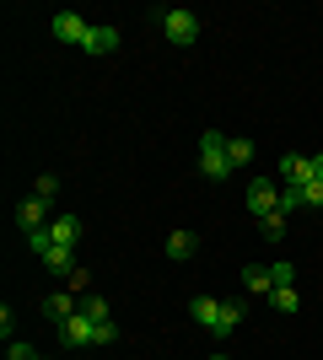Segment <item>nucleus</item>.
<instances>
[{
	"label": "nucleus",
	"mask_w": 323,
	"mask_h": 360,
	"mask_svg": "<svg viewBox=\"0 0 323 360\" xmlns=\"http://www.w3.org/2000/svg\"><path fill=\"white\" fill-rule=\"evenodd\" d=\"M156 22H162V38H167L172 49H189L194 38H200V16L184 11V6H167V11H156Z\"/></svg>",
	"instance_id": "obj_1"
},
{
	"label": "nucleus",
	"mask_w": 323,
	"mask_h": 360,
	"mask_svg": "<svg viewBox=\"0 0 323 360\" xmlns=\"http://www.w3.org/2000/svg\"><path fill=\"white\" fill-rule=\"evenodd\" d=\"M232 172V156H227V135L221 129H205L200 135V178H227Z\"/></svg>",
	"instance_id": "obj_2"
},
{
	"label": "nucleus",
	"mask_w": 323,
	"mask_h": 360,
	"mask_svg": "<svg viewBox=\"0 0 323 360\" xmlns=\"http://www.w3.org/2000/svg\"><path fill=\"white\" fill-rule=\"evenodd\" d=\"M243 205H248V215H253V221L275 215V210H280V183H270V178H253V183H248V194H243Z\"/></svg>",
	"instance_id": "obj_3"
},
{
	"label": "nucleus",
	"mask_w": 323,
	"mask_h": 360,
	"mask_svg": "<svg viewBox=\"0 0 323 360\" xmlns=\"http://www.w3.org/2000/svg\"><path fill=\"white\" fill-rule=\"evenodd\" d=\"M275 183H280V188H308V183H318V178H312V156L286 150V156H280V167H275Z\"/></svg>",
	"instance_id": "obj_4"
},
{
	"label": "nucleus",
	"mask_w": 323,
	"mask_h": 360,
	"mask_svg": "<svg viewBox=\"0 0 323 360\" xmlns=\"http://www.w3.org/2000/svg\"><path fill=\"white\" fill-rule=\"evenodd\" d=\"M60 345H65V349H87V345H97V323H92L87 312L65 317V323H60Z\"/></svg>",
	"instance_id": "obj_5"
},
{
	"label": "nucleus",
	"mask_w": 323,
	"mask_h": 360,
	"mask_svg": "<svg viewBox=\"0 0 323 360\" xmlns=\"http://www.w3.org/2000/svg\"><path fill=\"white\" fill-rule=\"evenodd\" d=\"M87 32H92V22H87L81 11H60V16H54V38H60V44L81 49V44H87Z\"/></svg>",
	"instance_id": "obj_6"
},
{
	"label": "nucleus",
	"mask_w": 323,
	"mask_h": 360,
	"mask_svg": "<svg viewBox=\"0 0 323 360\" xmlns=\"http://www.w3.org/2000/svg\"><path fill=\"white\" fill-rule=\"evenodd\" d=\"M16 226H22L27 237H32V231H44V226H49V205L38 194H27L22 205H16Z\"/></svg>",
	"instance_id": "obj_7"
},
{
	"label": "nucleus",
	"mask_w": 323,
	"mask_h": 360,
	"mask_svg": "<svg viewBox=\"0 0 323 360\" xmlns=\"http://www.w3.org/2000/svg\"><path fill=\"white\" fill-rule=\"evenodd\" d=\"M81 312V301H76V290H54V296H44V317L60 328L65 317H76Z\"/></svg>",
	"instance_id": "obj_8"
},
{
	"label": "nucleus",
	"mask_w": 323,
	"mask_h": 360,
	"mask_svg": "<svg viewBox=\"0 0 323 360\" xmlns=\"http://www.w3.org/2000/svg\"><path fill=\"white\" fill-rule=\"evenodd\" d=\"M243 290L248 296H275V269H270V264H248L243 269Z\"/></svg>",
	"instance_id": "obj_9"
},
{
	"label": "nucleus",
	"mask_w": 323,
	"mask_h": 360,
	"mask_svg": "<svg viewBox=\"0 0 323 360\" xmlns=\"http://www.w3.org/2000/svg\"><path fill=\"white\" fill-rule=\"evenodd\" d=\"M44 231H49V242H60V248H76V242H81V215H60V221H49Z\"/></svg>",
	"instance_id": "obj_10"
},
{
	"label": "nucleus",
	"mask_w": 323,
	"mask_h": 360,
	"mask_svg": "<svg viewBox=\"0 0 323 360\" xmlns=\"http://www.w3.org/2000/svg\"><path fill=\"white\" fill-rule=\"evenodd\" d=\"M189 317H194L200 328L215 333V323H221V296H194V301H189Z\"/></svg>",
	"instance_id": "obj_11"
},
{
	"label": "nucleus",
	"mask_w": 323,
	"mask_h": 360,
	"mask_svg": "<svg viewBox=\"0 0 323 360\" xmlns=\"http://www.w3.org/2000/svg\"><path fill=\"white\" fill-rule=\"evenodd\" d=\"M200 253V237H194V231H172L167 237V258L172 264H184V258H194Z\"/></svg>",
	"instance_id": "obj_12"
},
{
	"label": "nucleus",
	"mask_w": 323,
	"mask_h": 360,
	"mask_svg": "<svg viewBox=\"0 0 323 360\" xmlns=\"http://www.w3.org/2000/svg\"><path fill=\"white\" fill-rule=\"evenodd\" d=\"M81 49H87V54H113V49H119V32L113 27H92Z\"/></svg>",
	"instance_id": "obj_13"
},
{
	"label": "nucleus",
	"mask_w": 323,
	"mask_h": 360,
	"mask_svg": "<svg viewBox=\"0 0 323 360\" xmlns=\"http://www.w3.org/2000/svg\"><path fill=\"white\" fill-rule=\"evenodd\" d=\"M237 323H243V301H221V323H215V333L227 339V333L237 328Z\"/></svg>",
	"instance_id": "obj_14"
},
{
	"label": "nucleus",
	"mask_w": 323,
	"mask_h": 360,
	"mask_svg": "<svg viewBox=\"0 0 323 360\" xmlns=\"http://www.w3.org/2000/svg\"><path fill=\"white\" fill-rule=\"evenodd\" d=\"M253 150H259V146H253V140H243V135H237V140H227L232 167H248V162H253Z\"/></svg>",
	"instance_id": "obj_15"
},
{
	"label": "nucleus",
	"mask_w": 323,
	"mask_h": 360,
	"mask_svg": "<svg viewBox=\"0 0 323 360\" xmlns=\"http://www.w3.org/2000/svg\"><path fill=\"white\" fill-rule=\"evenodd\" d=\"M286 226H291V215H286V210H275V215H264V221H259V231H264V237H286Z\"/></svg>",
	"instance_id": "obj_16"
},
{
	"label": "nucleus",
	"mask_w": 323,
	"mask_h": 360,
	"mask_svg": "<svg viewBox=\"0 0 323 360\" xmlns=\"http://www.w3.org/2000/svg\"><path fill=\"white\" fill-rule=\"evenodd\" d=\"M81 312L92 317V323H108V301L97 296V290H87V296H81Z\"/></svg>",
	"instance_id": "obj_17"
},
{
	"label": "nucleus",
	"mask_w": 323,
	"mask_h": 360,
	"mask_svg": "<svg viewBox=\"0 0 323 360\" xmlns=\"http://www.w3.org/2000/svg\"><path fill=\"white\" fill-rule=\"evenodd\" d=\"M270 301H275V312H296V307H302V296H296V285H280V290H275V296H270Z\"/></svg>",
	"instance_id": "obj_18"
},
{
	"label": "nucleus",
	"mask_w": 323,
	"mask_h": 360,
	"mask_svg": "<svg viewBox=\"0 0 323 360\" xmlns=\"http://www.w3.org/2000/svg\"><path fill=\"white\" fill-rule=\"evenodd\" d=\"M280 210H286V215L308 210V194H302V188H280Z\"/></svg>",
	"instance_id": "obj_19"
},
{
	"label": "nucleus",
	"mask_w": 323,
	"mask_h": 360,
	"mask_svg": "<svg viewBox=\"0 0 323 360\" xmlns=\"http://www.w3.org/2000/svg\"><path fill=\"white\" fill-rule=\"evenodd\" d=\"M32 194L44 199V205H54V194H60V178H54V172H44V178L32 183Z\"/></svg>",
	"instance_id": "obj_20"
},
{
	"label": "nucleus",
	"mask_w": 323,
	"mask_h": 360,
	"mask_svg": "<svg viewBox=\"0 0 323 360\" xmlns=\"http://www.w3.org/2000/svg\"><path fill=\"white\" fill-rule=\"evenodd\" d=\"M6 360H38V349L22 345V339H11V345H6Z\"/></svg>",
	"instance_id": "obj_21"
},
{
	"label": "nucleus",
	"mask_w": 323,
	"mask_h": 360,
	"mask_svg": "<svg viewBox=\"0 0 323 360\" xmlns=\"http://www.w3.org/2000/svg\"><path fill=\"white\" fill-rule=\"evenodd\" d=\"M270 269H275V290L280 285H296V264H270Z\"/></svg>",
	"instance_id": "obj_22"
},
{
	"label": "nucleus",
	"mask_w": 323,
	"mask_h": 360,
	"mask_svg": "<svg viewBox=\"0 0 323 360\" xmlns=\"http://www.w3.org/2000/svg\"><path fill=\"white\" fill-rule=\"evenodd\" d=\"M302 194H308V210H323V183H308Z\"/></svg>",
	"instance_id": "obj_23"
},
{
	"label": "nucleus",
	"mask_w": 323,
	"mask_h": 360,
	"mask_svg": "<svg viewBox=\"0 0 323 360\" xmlns=\"http://www.w3.org/2000/svg\"><path fill=\"white\" fill-rule=\"evenodd\" d=\"M113 339H119V328H113V317H108V323H97V345H113Z\"/></svg>",
	"instance_id": "obj_24"
},
{
	"label": "nucleus",
	"mask_w": 323,
	"mask_h": 360,
	"mask_svg": "<svg viewBox=\"0 0 323 360\" xmlns=\"http://www.w3.org/2000/svg\"><path fill=\"white\" fill-rule=\"evenodd\" d=\"M312 178L323 183V150H312Z\"/></svg>",
	"instance_id": "obj_25"
},
{
	"label": "nucleus",
	"mask_w": 323,
	"mask_h": 360,
	"mask_svg": "<svg viewBox=\"0 0 323 360\" xmlns=\"http://www.w3.org/2000/svg\"><path fill=\"white\" fill-rule=\"evenodd\" d=\"M210 360H227V355H210Z\"/></svg>",
	"instance_id": "obj_26"
},
{
	"label": "nucleus",
	"mask_w": 323,
	"mask_h": 360,
	"mask_svg": "<svg viewBox=\"0 0 323 360\" xmlns=\"http://www.w3.org/2000/svg\"><path fill=\"white\" fill-rule=\"evenodd\" d=\"M38 360H44V355H38Z\"/></svg>",
	"instance_id": "obj_27"
}]
</instances>
